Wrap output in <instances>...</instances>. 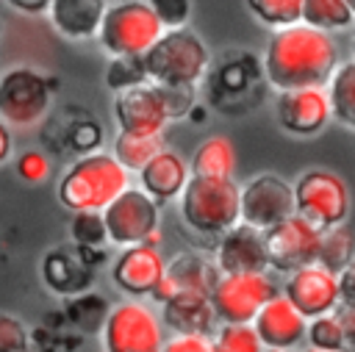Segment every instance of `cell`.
Returning <instances> with one entry per match:
<instances>
[{"mask_svg":"<svg viewBox=\"0 0 355 352\" xmlns=\"http://www.w3.org/2000/svg\"><path fill=\"white\" fill-rule=\"evenodd\" d=\"M239 211L244 225L263 233L294 216V186L275 172H261L241 186Z\"/></svg>","mask_w":355,"mask_h":352,"instance_id":"cell-11","label":"cell"},{"mask_svg":"<svg viewBox=\"0 0 355 352\" xmlns=\"http://www.w3.org/2000/svg\"><path fill=\"white\" fill-rule=\"evenodd\" d=\"M352 58H355V36H352Z\"/></svg>","mask_w":355,"mask_h":352,"instance_id":"cell-46","label":"cell"},{"mask_svg":"<svg viewBox=\"0 0 355 352\" xmlns=\"http://www.w3.org/2000/svg\"><path fill=\"white\" fill-rule=\"evenodd\" d=\"M161 322L166 330L175 333H200V335H214L216 330V313L211 305V294L200 291H183L175 294L169 302L161 305Z\"/></svg>","mask_w":355,"mask_h":352,"instance_id":"cell-21","label":"cell"},{"mask_svg":"<svg viewBox=\"0 0 355 352\" xmlns=\"http://www.w3.org/2000/svg\"><path fill=\"white\" fill-rule=\"evenodd\" d=\"M263 349H286L294 352L305 344V333H308V319L277 291L255 316L252 322Z\"/></svg>","mask_w":355,"mask_h":352,"instance_id":"cell-18","label":"cell"},{"mask_svg":"<svg viewBox=\"0 0 355 352\" xmlns=\"http://www.w3.org/2000/svg\"><path fill=\"white\" fill-rule=\"evenodd\" d=\"M69 238L80 247V249H100L108 244V233H105V222L103 213L94 211H80L72 216L69 222Z\"/></svg>","mask_w":355,"mask_h":352,"instance_id":"cell-31","label":"cell"},{"mask_svg":"<svg viewBox=\"0 0 355 352\" xmlns=\"http://www.w3.org/2000/svg\"><path fill=\"white\" fill-rule=\"evenodd\" d=\"M302 25L316 28L322 33H336L355 25V17L347 6V0H305L302 3Z\"/></svg>","mask_w":355,"mask_h":352,"instance_id":"cell-27","label":"cell"},{"mask_svg":"<svg viewBox=\"0 0 355 352\" xmlns=\"http://www.w3.org/2000/svg\"><path fill=\"white\" fill-rule=\"evenodd\" d=\"M216 280H219V269L214 266V261H208L200 252H180L172 261H166V272L155 285V291L150 294V299L161 308L164 302H169L175 294L183 291L211 294Z\"/></svg>","mask_w":355,"mask_h":352,"instance_id":"cell-19","label":"cell"},{"mask_svg":"<svg viewBox=\"0 0 355 352\" xmlns=\"http://www.w3.org/2000/svg\"><path fill=\"white\" fill-rule=\"evenodd\" d=\"M100 335L105 352H161L166 327L144 299H122L108 310Z\"/></svg>","mask_w":355,"mask_h":352,"instance_id":"cell-7","label":"cell"},{"mask_svg":"<svg viewBox=\"0 0 355 352\" xmlns=\"http://www.w3.org/2000/svg\"><path fill=\"white\" fill-rule=\"evenodd\" d=\"M319 241L322 230L313 227L302 216H288L280 225L263 230V244H266V261L272 272L291 274L302 266L316 263L319 258Z\"/></svg>","mask_w":355,"mask_h":352,"instance_id":"cell-12","label":"cell"},{"mask_svg":"<svg viewBox=\"0 0 355 352\" xmlns=\"http://www.w3.org/2000/svg\"><path fill=\"white\" fill-rule=\"evenodd\" d=\"M0 30H3V28H0Z\"/></svg>","mask_w":355,"mask_h":352,"instance_id":"cell-47","label":"cell"},{"mask_svg":"<svg viewBox=\"0 0 355 352\" xmlns=\"http://www.w3.org/2000/svg\"><path fill=\"white\" fill-rule=\"evenodd\" d=\"M336 67H338L336 39L302 22L275 30L266 42L263 72L277 91L327 86Z\"/></svg>","mask_w":355,"mask_h":352,"instance_id":"cell-1","label":"cell"},{"mask_svg":"<svg viewBox=\"0 0 355 352\" xmlns=\"http://www.w3.org/2000/svg\"><path fill=\"white\" fill-rule=\"evenodd\" d=\"M161 352H211V335L200 333H172Z\"/></svg>","mask_w":355,"mask_h":352,"instance_id":"cell-38","label":"cell"},{"mask_svg":"<svg viewBox=\"0 0 355 352\" xmlns=\"http://www.w3.org/2000/svg\"><path fill=\"white\" fill-rule=\"evenodd\" d=\"M42 277H44L50 291H55L61 297H78V294H83L89 288L92 269L86 263V258H75L67 249H53L44 258Z\"/></svg>","mask_w":355,"mask_h":352,"instance_id":"cell-23","label":"cell"},{"mask_svg":"<svg viewBox=\"0 0 355 352\" xmlns=\"http://www.w3.org/2000/svg\"><path fill=\"white\" fill-rule=\"evenodd\" d=\"M161 150H166V141H164V133H150V136H141V133H116L114 139V147H111V155L128 169V172H141Z\"/></svg>","mask_w":355,"mask_h":352,"instance_id":"cell-25","label":"cell"},{"mask_svg":"<svg viewBox=\"0 0 355 352\" xmlns=\"http://www.w3.org/2000/svg\"><path fill=\"white\" fill-rule=\"evenodd\" d=\"M166 272V258L153 244L125 247L111 263V280L125 299H144L155 291Z\"/></svg>","mask_w":355,"mask_h":352,"instance_id":"cell-15","label":"cell"},{"mask_svg":"<svg viewBox=\"0 0 355 352\" xmlns=\"http://www.w3.org/2000/svg\"><path fill=\"white\" fill-rule=\"evenodd\" d=\"M352 258H355V238H352V230H349L347 225L322 230V241H319V258H316V263H322L324 269H330V272L338 274Z\"/></svg>","mask_w":355,"mask_h":352,"instance_id":"cell-28","label":"cell"},{"mask_svg":"<svg viewBox=\"0 0 355 352\" xmlns=\"http://www.w3.org/2000/svg\"><path fill=\"white\" fill-rule=\"evenodd\" d=\"M125 188H130V172L111 152L94 150L67 166L58 180V202L72 213H103Z\"/></svg>","mask_w":355,"mask_h":352,"instance_id":"cell-2","label":"cell"},{"mask_svg":"<svg viewBox=\"0 0 355 352\" xmlns=\"http://www.w3.org/2000/svg\"><path fill=\"white\" fill-rule=\"evenodd\" d=\"M147 69H144V58L139 55H119V58H111L108 64V72H105V83L108 89L116 91H125V89H133V86H141L147 83Z\"/></svg>","mask_w":355,"mask_h":352,"instance_id":"cell-32","label":"cell"},{"mask_svg":"<svg viewBox=\"0 0 355 352\" xmlns=\"http://www.w3.org/2000/svg\"><path fill=\"white\" fill-rule=\"evenodd\" d=\"M277 294V283L269 272L252 274H219L211 305L219 324H252L261 308Z\"/></svg>","mask_w":355,"mask_h":352,"instance_id":"cell-9","label":"cell"},{"mask_svg":"<svg viewBox=\"0 0 355 352\" xmlns=\"http://www.w3.org/2000/svg\"><path fill=\"white\" fill-rule=\"evenodd\" d=\"M277 122L286 133L291 136H316L327 127L333 119L330 111V97L324 86H305V89H288L277 91L275 103Z\"/></svg>","mask_w":355,"mask_h":352,"instance_id":"cell-14","label":"cell"},{"mask_svg":"<svg viewBox=\"0 0 355 352\" xmlns=\"http://www.w3.org/2000/svg\"><path fill=\"white\" fill-rule=\"evenodd\" d=\"M239 197H241V186L236 180L189 177L183 194L178 197L180 219L197 236L219 238L222 233H227L241 222Z\"/></svg>","mask_w":355,"mask_h":352,"instance_id":"cell-3","label":"cell"},{"mask_svg":"<svg viewBox=\"0 0 355 352\" xmlns=\"http://www.w3.org/2000/svg\"><path fill=\"white\" fill-rule=\"evenodd\" d=\"M53 100L50 80L33 67H11L0 75V119L11 127L39 125Z\"/></svg>","mask_w":355,"mask_h":352,"instance_id":"cell-8","label":"cell"},{"mask_svg":"<svg viewBox=\"0 0 355 352\" xmlns=\"http://www.w3.org/2000/svg\"><path fill=\"white\" fill-rule=\"evenodd\" d=\"M211 352H263L252 324H219L211 335Z\"/></svg>","mask_w":355,"mask_h":352,"instance_id":"cell-30","label":"cell"},{"mask_svg":"<svg viewBox=\"0 0 355 352\" xmlns=\"http://www.w3.org/2000/svg\"><path fill=\"white\" fill-rule=\"evenodd\" d=\"M211 64L205 42L189 30H164L161 39L144 53V69L150 83L158 86H189L194 89Z\"/></svg>","mask_w":355,"mask_h":352,"instance_id":"cell-4","label":"cell"},{"mask_svg":"<svg viewBox=\"0 0 355 352\" xmlns=\"http://www.w3.org/2000/svg\"><path fill=\"white\" fill-rule=\"evenodd\" d=\"M338 294L344 308H355V258L338 272Z\"/></svg>","mask_w":355,"mask_h":352,"instance_id":"cell-39","label":"cell"},{"mask_svg":"<svg viewBox=\"0 0 355 352\" xmlns=\"http://www.w3.org/2000/svg\"><path fill=\"white\" fill-rule=\"evenodd\" d=\"M214 266L219 274H252V272H269L266 261V244L263 233L239 222L227 233L216 238L214 247Z\"/></svg>","mask_w":355,"mask_h":352,"instance_id":"cell-17","label":"cell"},{"mask_svg":"<svg viewBox=\"0 0 355 352\" xmlns=\"http://www.w3.org/2000/svg\"><path fill=\"white\" fill-rule=\"evenodd\" d=\"M263 352H286V349H263Z\"/></svg>","mask_w":355,"mask_h":352,"instance_id":"cell-45","label":"cell"},{"mask_svg":"<svg viewBox=\"0 0 355 352\" xmlns=\"http://www.w3.org/2000/svg\"><path fill=\"white\" fill-rule=\"evenodd\" d=\"M305 344L313 349H327V352H338L344 349V335H341V324L336 313L319 316L308 322V333H305Z\"/></svg>","mask_w":355,"mask_h":352,"instance_id":"cell-33","label":"cell"},{"mask_svg":"<svg viewBox=\"0 0 355 352\" xmlns=\"http://www.w3.org/2000/svg\"><path fill=\"white\" fill-rule=\"evenodd\" d=\"M280 294L311 322L327 313H336L341 308V294H338V274L324 269L322 263L302 266L291 274H286Z\"/></svg>","mask_w":355,"mask_h":352,"instance_id":"cell-13","label":"cell"},{"mask_svg":"<svg viewBox=\"0 0 355 352\" xmlns=\"http://www.w3.org/2000/svg\"><path fill=\"white\" fill-rule=\"evenodd\" d=\"M300 352H327V349H313V346H302ZM338 352H344V349H338Z\"/></svg>","mask_w":355,"mask_h":352,"instance_id":"cell-43","label":"cell"},{"mask_svg":"<svg viewBox=\"0 0 355 352\" xmlns=\"http://www.w3.org/2000/svg\"><path fill=\"white\" fill-rule=\"evenodd\" d=\"M50 158L39 150H25L19 158H17V175L25 180V183H44L50 177Z\"/></svg>","mask_w":355,"mask_h":352,"instance_id":"cell-36","label":"cell"},{"mask_svg":"<svg viewBox=\"0 0 355 352\" xmlns=\"http://www.w3.org/2000/svg\"><path fill=\"white\" fill-rule=\"evenodd\" d=\"M105 233L114 247H133L147 244L161 225V205L147 197L139 186L125 188L105 211H103Z\"/></svg>","mask_w":355,"mask_h":352,"instance_id":"cell-10","label":"cell"},{"mask_svg":"<svg viewBox=\"0 0 355 352\" xmlns=\"http://www.w3.org/2000/svg\"><path fill=\"white\" fill-rule=\"evenodd\" d=\"M244 3L258 22H263L272 30H280V28L297 25L302 19L305 0H244Z\"/></svg>","mask_w":355,"mask_h":352,"instance_id":"cell-29","label":"cell"},{"mask_svg":"<svg viewBox=\"0 0 355 352\" xmlns=\"http://www.w3.org/2000/svg\"><path fill=\"white\" fill-rule=\"evenodd\" d=\"M158 89H161V100L169 119H180L194 108V89L189 86H158Z\"/></svg>","mask_w":355,"mask_h":352,"instance_id":"cell-37","label":"cell"},{"mask_svg":"<svg viewBox=\"0 0 355 352\" xmlns=\"http://www.w3.org/2000/svg\"><path fill=\"white\" fill-rule=\"evenodd\" d=\"M147 3L155 11V17L161 19L164 30L186 28V22L191 17V0H147Z\"/></svg>","mask_w":355,"mask_h":352,"instance_id":"cell-35","label":"cell"},{"mask_svg":"<svg viewBox=\"0 0 355 352\" xmlns=\"http://www.w3.org/2000/svg\"><path fill=\"white\" fill-rule=\"evenodd\" d=\"M324 89H327V97H330L333 119L341 122L344 127L355 130V58L338 61V67L330 75Z\"/></svg>","mask_w":355,"mask_h":352,"instance_id":"cell-26","label":"cell"},{"mask_svg":"<svg viewBox=\"0 0 355 352\" xmlns=\"http://www.w3.org/2000/svg\"><path fill=\"white\" fill-rule=\"evenodd\" d=\"M105 8H108L105 0H53L47 17L61 36L72 42H86L97 36Z\"/></svg>","mask_w":355,"mask_h":352,"instance_id":"cell-22","label":"cell"},{"mask_svg":"<svg viewBox=\"0 0 355 352\" xmlns=\"http://www.w3.org/2000/svg\"><path fill=\"white\" fill-rule=\"evenodd\" d=\"M191 177H211V180H233L236 172V147L227 136H208L197 144L189 161Z\"/></svg>","mask_w":355,"mask_h":352,"instance_id":"cell-24","label":"cell"},{"mask_svg":"<svg viewBox=\"0 0 355 352\" xmlns=\"http://www.w3.org/2000/svg\"><path fill=\"white\" fill-rule=\"evenodd\" d=\"M191 172H189V161L175 152V150H161L141 172H139V188L153 197L158 205L161 202H169V200H178L189 183Z\"/></svg>","mask_w":355,"mask_h":352,"instance_id":"cell-20","label":"cell"},{"mask_svg":"<svg viewBox=\"0 0 355 352\" xmlns=\"http://www.w3.org/2000/svg\"><path fill=\"white\" fill-rule=\"evenodd\" d=\"M161 33H164V25L147 0H119L105 8L97 39L111 58H119V55L144 58V53L161 39Z\"/></svg>","mask_w":355,"mask_h":352,"instance_id":"cell-5","label":"cell"},{"mask_svg":"<svg viewBox=\"0 0 355 352\" xmlns=\"http://www.w3.org/2000/svg\"><path fill=\"white\" fill-rule=\"evenodd\" d=\"M338 324H341V335H344V352H355V308H338L336 310Z\"/></svg>","mask_w":355,"mask_h":352,"instance_id":"cell-40","label":"cell"},{"mask_svg":"<svg viewBox=\"0 0 355 352\" xmlns=\"http://www.w3.org/2000/svg\"><path fill=\"white\" fill-rule=\"evenodd\" d=\"M0 352H31V333L11 313H0Z\"/></svg>","mask_w":355,"mask_h":352,"instance_id":"cell-34","label":"cell"},{"mask_svg":"<svg viewBox=\"0 0 355 352\" xmlns=\"http://www.w3.org/2000/svg\"><path fill=\"white\" fill-rule=\"evenodd\" d=\"M6 3L14 6V8L22 11V14H44L53 0H6Z\"/></svg>","mask_w":355,"mask_h":352,"instance_id":"cell-41","label":"cell"},{"mask_svg":"<svg viewBox=\"0 0 355 352\" xmlns=\"http://www.w3.org/2000/svg\"><path fill=\"white\" fill-rule=\"evenodd\" d=\"M114 119L122 133H164L169 116L161 100V89L155 83H141L114 94Z\"/></svg>","mask_w":355,"mask_h":352,"instance_id":"cell-16","label":"cell"},{"mask_svg":"<svg viewBox=\"0 0 355 352\" xmlns=\"http://www.w3.org/2000/svg\"><path fill=\"white\" fill-rule=\"evenodd\" d=\"M14 152V136H11V127L0 119V164H6Z\"/></svg>","mask_w":355,"mask_h":352,"instance_id":"cell-42","label":"cell"},{"mask_svg":"<svg viewBox=\"0 0 355 352\" xmlns=\"http://www.w3.org/2000/svg\"><path fill=\"white\" fill-rule=\"evenodd\" d=\"M347 6H349V11H352V17H355V0H347Z\"/></svg>","mask_w":355,"mask_h":352,"instance_id":"cell-44","label":"cell"},{"mask_svg":"<svg viewBox=\"0 0 355 352\" xmlns=\"http://www.w3.org/2000/svg\"><path fill=\"white\" fill-rule=\"evenodd\" d=\"M294 213L308 219L319 230L347 225L352 194L347 180L333 169H305L294 183Z\"/></svg>","mask_w":355,"mask_h":352,"instance_id":"cell-6","label":"cell"}]
</instances>
